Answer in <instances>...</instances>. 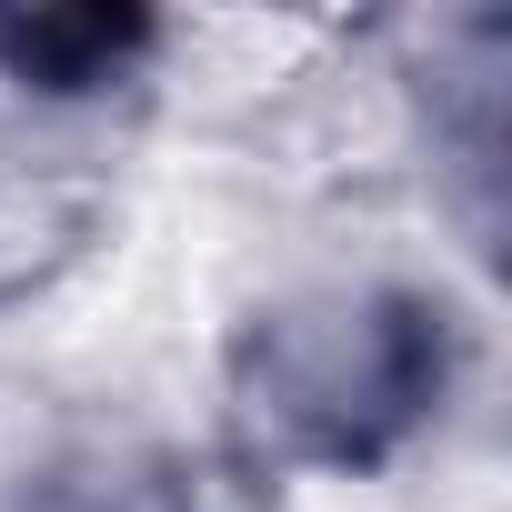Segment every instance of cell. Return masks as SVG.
<instances>
[{
	"label": "cell",
	"instance_id": "1",
	"mask_svg": "<svg viewBox=\"0 0 512 512\" xmlns=\"http://www.w3.org/2000/svg\"><path fill=\"white\" fill-rule=\"evenodd\" d=\"M422 312L392 292H292L231 352L241 422L292 462H362L422 412Z\"/></svg>",
	"mask_w": 512,
	"mask_h": 512
},
{
	"label": "cell",
	"instance_id": "2",
	"mask_svg": "<svg viewBox=\"0 0 512 512\" xmlns=\"http://www.w3.org/2000/svg\"><path fill=\"white\" fill-rule=\"evenodd\" d=\"M101 221H111V181L81 151H0V312L71 282Z\"/></svg>",
	"mask_w": 512,
	"mask_h": 512
}]
</instances>
